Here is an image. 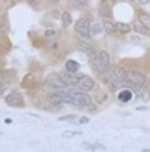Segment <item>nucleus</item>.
<instances>
[{
  "label": "nucleus",
  "mask_w": 150,
  "mask_h": 152,
  "mask_svg": "<svg viewBox=\"0 0 150 152\" xmlns=\"http://www.w3.org/2000/svg\"><path fill=\"white\" fill-rule=\"evenodd\" d=\"M116 30L119 35H128L131 30H133V26L128 24V23H116Z\"/></svg>",
  "instance_id": "ddd939ff"
},
{
  "label": "nucleus",
  "mask_w": 150,
  "mask_h": 152,
  "mask_svg": "<svg viewBox=\"0 0 150 152\" xmlns=\"http://www.w3.org/2000/svg\"><path fill=\"white\" fill-rule=\"evenodd\" d=\"M133 92H131V88H121L119 92H117V100L122 102V104H128V102L133 99Z\"/></svg>",
  "instance_id": "1a4fd4ad"
},
{
  "label": "nucleus",
  "mask_w": 150,
  "mask_h": 152,
  "mask_svg": "<svg viewBox=\"0 0 150 152\" xmlns=\"http://www.w3.org/2000/svg\"><path fill=\"white\" fill-rule=\"evenodd\" d=\"M149 105H136V112H147Z\"/></svg>",
  "instance_id": "393cba45"
},
{
  "label": "nucleus",
  "mask_w": 150,
  "mask_h": 152,
  "mask_svg": "<svg viewBox=\"0 0 150 152\" xmlns=\"http://www.w3.org/2000/svg\"><path fill=\"white\" fill-rule=\"evenodd\" d=\"M136 2H138L140 5H149L150 4V0H136Z\"/></svg>",
  "instance_id": "cd10ccee"
},
{
  "label": "nucleus",
  "mask_w": 150,
  "mask_h": 152,
  "mask_svg": "<svg viewBox=\"0 0 150 152\" xmlns=\"http://www.w3.org/2000/svg\"><path fill=\"white\" fill-rule=\"evenodd\" d=\"M126 76H128V81L133 85H145L147 83V76L138 69H126Z\"/></svg>",
  "instance_id": "39448f33"
},
{
  "label": "nucleus",
  "mask_w": 150,
  "mask_h": 152,
  "mask_svg": "<svg viewBox=\"0 0 150 152\" xmlns=\"http://www.w3.org/2000/svg\"><path fill=\"white\" fill-rule=\"evenodd\" d=\"M99 14L102 16V17H109L110 16V4L107 2V0H100V5H99Z\"/></svg>",
  "instance_id": "9d476101"
},
{
  "label": "nucleus",
  "mask_w": 150,
  "mask_h": 152,
  "mask_svg": "<svg viewBox=\"0 0 150 152\" xmlns=\"http://www.w3.org/2000/svg\"><path fill=\"white\" fill-rule=\"evenodd\" d=\"M26 2H30V4H36V2H40V0H26Z\"/></svg>",
  "instance_id": "c85d7f7f"
},
{
  "label": "nucleus",
  "mask_w": 150,
  "mask_h": 152,
  "mask_svg": "<svg viewBox=\"0 0 150 152\" xmlns=\"http://www.w3.org/2000/svg\"><path fill=\"white\" fill-rule=\"evenodd\" d=\"M5 87H7V85H5L4 81H0V97L4 95V92H5Z\"/></svg>",
  "instance_id": "a878e982"
},
{
  "label": "nucleus",
  "mask_w": 150,
  "mask_h": 152,
  "mask_svg": "<svg viewBox=\"0 0 150 152\" xmlns=\"http://www.w3.org/2000/svg\"><path fill=\"white\" fill-rule=\"evenodd\" d=\"M60 23H62V28H69L71 23H72V17H71L69 12H62V16H60Z\"/></svg>",
  "instance_id": "2eb2a0df"
},
{
  "label": "nucleus",
  "mask_w": 150,
  "mask_h": 152,
  "mask_svg": "<svg viewBox=\"0 0 150 152\" xmlns=\"http://www.w3.org/2000/svg\"><path fill=\"white\" fill-rule=\"evenodd\" d=\"M0 135H2V132H0Z\"/></svg>",
  "instance_id": "2f4dec72"
},
{
  "label": "nucleus",
  "mask_w": 150,
  "mask_h": 152,
  "mask_svg": "<svg viewBox=\"0 0 150 152\" xmlns=\"http://www.w3.org/2000/svg\"><path fill=\"white\" fill-rule=\"evenodd\" d=\"M5 104L9 107H24V99L19 92H10L5 95Z\"/></svg>",
  "instance_id": "423d86ee"
},
{
  "label": "nucleus",
  "mask_w": 150,
  "mask_h": 152,
  "mask_svg": "<svg viewBox=\"0 0 150 152\" xmlns=\"http://www.w3.org/2000/svg\"><path fill=\"white\" fill-rule=\"evenodd\" d=\"M43 35H45V38H55V35H57V30H55V28H47Z\"/></svg>",
  "instance_id": "412c9836"
},
{
  "label": "nucleus",
  "mask_w": 150,
  "mask_h": 152,
  "mask_svg": "<svg viewBox=\"0 0 150 152\" xmlns=\"http://www.w3.org/2000/svg\"><path fill=\"white\" fill-rule=\"evenodd\" d=\"M66 69L67 71H72V73H80V64L76 61H66Z\"/></svg>",
  "instance_id": "f3484780"
},
{
  "label": "nucleus",
  "mask_w": 150,
  "mask_h": 152,
  "mask_svg": "<svg viewBox=\"0 0 150 152\" xmlns=\"http://www.w3.org/2000/svg\"><path fill=\"white\" fill-rule=\"evenodd\" d=\"M133 30L136 31V33H140V35H143V36H150V30H149V28H145L140 21L133 24Z\"/></svg>",
  "instance_id": "4468645a"
},
{
  "label": "nucleus",
  "mask_w": 150,
  "mask_h": 152,
  "mask_svg": "<svg viewBox=\"0 0 150 152\" xmlns=\"http://www.w3.org/2000/svg\"><path fill=\"white\" fill-rule=\"evenodd\" d=\"M85 145V149H88V151H105V145L104 143H83Z\"/></svg>",
  "instance_id": "a211bd4d"
},
{
  "label": "nucleus",
  "mask_w": 150,
  "mask_h": 152,
  "mask_svg": "<svg viewBox=\"0 0 150 152\" xmlns=\"http://www.w3.org/2000/svg\"><path fill=\"white\" fill-rule=\"evenodd\" d=\"M104 33H107V35H117L116 23H112V21H109V19L104 21Z\"/></svg>",
  "instance_id": "f8f14e48"
},
{
  "label": "nucleus",
  "mask_w": 150,
  "mask_h": 152,
  "mask_svg": "<svg viewBox=\"0 0 150 152\" xmlns=\"http://www.w3.org/2000/svg\"><path fill=\"white\" fill-rule=\"evenodd\" d=\"M0 31L2 33L4 31H9V21H7V17L4 14H0Z\"/></svg>",
  "instance_id": "6ab92c4d"
},
{
  "label": "nucleus",
  "mask_w": 150,
  "mask_h": 152,
  "mask_svg": "<svg viewBox=\"0 0 150 152\" xmlns=\"http://www.w3.org/2000/svg\"><path fill=\"white\" fill-rule=\"evenodd\" d=\"M74 31L81 38H90V19L88 17H80L74 24Z\"/></svg>",
  "instance_id": "7ed1b4c3"
},
{
  "label": "nucleus",
  "mask_w": 150,
  "mask_h": 152,
  "mask_svg": "<svg viewBox=\"0 0 150 152\" xmlns=\"http://www.w3.org/2000/svg\"><path fill=\"white\" fill-rule=\"evenodd\" d=\"M90 66H91V69L95 73H105V71H109V68H110V54L109 52H105V50H99L95 55H93V59L90 61Z\"/></svg>",
  "instance_id": "f257e3e1"
},
{
  "label": "nucleus",
  "mask_w": 150,
  "mask_h": 152,
  "mask_svg": "<svg viewBox=\"0 0 150 152\" xmlns=\"http://www.w3.org/2000/svg\"><path fill=\"white\" fill-rule=\"evenodd\" d=\"M104 33V23H90V35L91 36H99Z\"/></svg>",
  "instance_id": "9b49d317"
},
{
  "label": "nucleus",
  "mask_w": 150,
  "mask_h": 152,
  "mask_svg": "<svg viewBox=\"0 0 150 152\" xmlns=\"http://www.w3.org/2000/svg\"><path fill=\"white\" fill-rule=\"evenodd\" d=\"M43 87H45V90H49V92H62V90H66L67 85L62 81V78L59 76V73H55V74H49V76H47Z\"/></svg>",
  "instance_id": "f03ea898"
},
{
  "label": "nucleus",
  "mask_w": 150,
  "mask_h": 152,
  "mask_svg": "<svg viewBox=\"0 0 150 152\" xmlns=\"http://www.w3.org/2000/svg\"><path fill=\"white\" fill-rule=\"evenodd\" d=\"M76 49L80 52H83V54H86L88 57H93L95 54H97V49H95V43H90V41L86 40V38H81V36H78V41H76Z\"/></svg>",
  "instance_id": "20e7f679"
},
{
  "label": "nucleus",
  "mask_w": 150,
  "mask_h": 152,
  "mask_svg": "<svg viewBox=\"0 0 150 152\" xmlns=\"http://www.w3.org/2000/svg\"><path fill=\"white\" fill-rule=\"evenodd\" d=\"M59 76L62 78V81L66 83V85H71V87H74L78 81H80V78H81V74L80 73H72V71H62V73H59Z\"/></svg>",
  "instance_id": "6e6552de"
},
{
  "label": "nucleus",
  "mask_w": 150,
  "mask_h": 152,
  "mask_svg": "<svg viewBox=\"0 0 150 152\" xmlns=\"http://www.w3.org/2000/svg\"><path fill=\"white\" fill-rule=\"evenodd\" d=\"M90 121V118H88V116H81V118H78V124H86V123Z\"/></svg>",
  "instance_id": "b1692460"
},
{
  "label": "nucleus",
  "mask_w": 150,
  "mask_h": 152,
  "mask_svg": "<svg viewBox=\"0 0 150 152\" xmlns=\"http://www.w3.org/2000/svg\"><path fill=\"white\" fill-rule=\"evenodd\" d=\"M138 21H140L145 28H149L150 30V14H147V12H140V14H138Z\"/></svg>",
  "instance_id": "dca6fc26"
},
{
  "label": "nucleus",
  "mask_w": 150,
  "mask_h": 152,
  "mask_svg": "<svg viewBox=\"0 0 150 152\" xmlns=\"http://www.w3.org/2000/svg\"><path fill=\"white\" fill-rule=\"evenodd\" d=\"M147 87H149V88H150V78H149V85H147Z\"/></svg>",
  "instance_id": "c756f323"
},
{
  "label": "nucleus",
  "mask_w": 150,
  "mask_h": 152,
  "mask_svg": "<svg viewBox=\"0 0 150 152\" xmlns=\"http://www.w3.org/2000/svg\"><path fill=\"white\" fill-rule=\"evenodd\" d=\"M81 132H62V138H72V137H80Z\"/></svg>",
  "instance_id": "4be33fe9"
},
{
  "label": "nucleus",
  "mask_w": 150,
  "mask_h": 152,
  "mask_svg": "<svg viewBox=\"0 0 150 152\" xmlns=\"http://www.w3.org/2000/svg\"><path fill=\"white\" fill-rule=\"evenodd\" d=\"M57 47H59V45H57V41H49V49H54V50H55Z\"/></svg>",
  "instance_id": "bb28decb"
},
{
  "label": "nucleus",
  "mask_w": 150,
  "mask_h": 152,
  "mask_svg": "<svg viewBox=\"0 0 150 152\" xmlns=\"http://www.w3.org/2000/svg\"><path fill=\"white\" fill-rule=\"evenodd\" d=\"M71 4H72L74 7H78V9H81V7H86L88 0H71Z\"/></svg>",
  "instance_id": "5701e85b"
},
{
  "label": "nucleus",
  "mask_w": 150,
  "mask_h": 152,
  "mask_svg": "<svg viewBox=\"0 0 150 152\" xmlns=\"http://www.w3.org/2000/svg\"><path fill=\"white\" fill-rule=\"evenodd\" d=\"M59 121H67V123H72V121H78V118L74 116V114H64V116H60Z\"/></svg>",
  "instance_id": "aec40b11"
},
{
  "label": "nucleus",
  "mask_w": 150,
  "mask_h": 152,
  "mask_svg": "<svg viewBox=\"0 0 150 152\" xmlns=\"http://www.w3.org/2000/svg\"><path fill=\"white\" fill-rule=\"evenodd\" d=\"M74 87H78V88L83 90V92H91L93 88H95V81H93V78L86 76V74H81L80 81H78Z\"/></svg>",
  "instance_id": "0eeeda50"
},
{
  "label": "nucleus",
  "mask_w": 150,
  "mask_h": 152,
  "mask_svg": "<svg viewBox=\"0 0 150 152\" xmlns=\"http://www.w3.org/2000/svg\"><path fill=\"white\" fill-rule=\"evenodd\" d=\"M0 54H2V45H0Z\"/></svg>",
  "instance_id": "7c9ffc66"
}]
</instances>
